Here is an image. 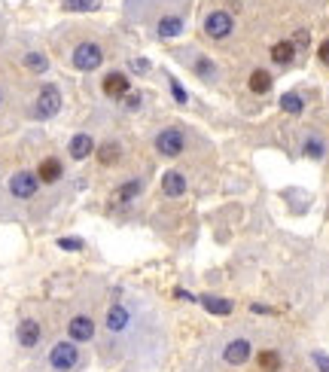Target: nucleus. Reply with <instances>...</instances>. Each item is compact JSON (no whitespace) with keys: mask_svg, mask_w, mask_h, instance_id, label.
Wrapping results in <instances>:
<instances>
[{"mask_svg":"<svg viewBox=\"0 0 329 372\" xmlns=\"http://www.w3.org/2000/svg\"><path fill=\"white\" fill-rule=\"evenodd\" d=\"M98 89H101V95L107 98V101L119 104L125 95L131 92V76L125 74V70H119V67H110V70H104V74H101Z\"/></svg>","mask_w":329,"mask_h":372,"instance_id":"2eb2a0df","label":"nucleus"},{"mask_svg":"<svg viewBox=\"0 0 329 372\" xmlns=\"http://www.w3.org/2000/svg\"><path fill=\"white\" fill-rule=\"evenodd\" d=\"M119 107H122L125 113H137V110H144V92H135V89H131V92L119 101Z\"/></svg>","mask_w":329,"mask_h":372,"instance_id":"cd10ccee","label":"nucleus"},{"mask_svg":"<svg viewBox=\"0 0 329 372\" xmlns=\"http://www.w3.org/2000/svg\"><path fill=\"white\" fill-rule=\"evenodd\" d=\"M46 201V189L40 186L31 165H19L0 184V220H25Z\"/></svg>","mask_w":329,"mask_h":372,"instance_id":"7ed1b4c3","label":"nucleus"},{"mask_svg":"<svg viewBox=\"0 0 329 372\" xmlns=\"http://www.w3.org/2000/svg\"><path fill=\"white\" fill-rule=\"evenodd\" d=\"M159 318L152 305L141 293L119 287L104 308L98 342H101V357L107 363L125 360V357H144L146 351H159Z\"/></svg>","mask_w":329,"mask_h":372,"instance_id":"f257e3e1","label":"nucleus"},{"mask_svg":"<svg viewBox=\"0 0 329 372\" xmlns=\"http://www.w3.org/2000/svg\"><path fill=\"white\" fill-rule=\"evenodd\" d=\"M125 140L119 135H107L98 140V150H95V165L101 168V171H113V168H119L125 162Z\"/></svg>","mask_w":329,"mask_h":372,"instance_id":"ddd939ff","label":"nucleus"},{"mask_svg":"<svg viewBox=\"0 0 329 372\" xmlns=\"http://www.w3.org/2000/svg\"><path fill=\"white\" fill-rule=\"evenodd\" d=\"M98 329H101V320L95 318L92 305H76L67 311L65 318V336L73 339L76 345H92L98 339Z\"/></svg>","mask_w":329,"mask_h":372,"instance_id":"6e6552de","label":"nucleus"},{"mask_svg":"<svg viewBox=\"0 0 329 372\" xmlns=\"http://www.w3.org/2000/svg\"><path fill=\"white\" fill-rule=\"evenodd\" d=\"M65 110V89L58 86L55 80H37L27 95L22 98V116L27 122H37V125H46V122H55Z\"/></svg>","mask_w":329,"mask_h":372,"instance_id":"39448f33","label":"nucleus"},{"mask_svg":"<svg viewBox=\"0 0 329 372\" xmlns=\"http://www.w3.org/2000/svg\"><path fill=\"white\" fill-rule=\"evenodd\" d=\"M174 55H177V58L183 61V65L192 70L201 83H207V86H216V83H220V67H216V61L211 58V55L201 52V49L186 46V49H177Z\"/></svg>","mask_w":329,"mask_h":372,"instance_id":"9b49d317","label":"nucleus"},{"mask_svg":"<svg viewBox=\"0 0 329 372\" xmlns=\"http://www.w3.org/2000/svg\"><path fill=\"white\" fill-rule=\"evenodd\" d=\"M296 52L299 49L293 46V40H281V43L271 46V61H275L277 67H290L293 61H296Z\"/></svg>","mask_w":329,"mask_h":372,"instance_id":"412c9836","label":"nucleus"},{"mask_svg":"<svg viewBox=\"0 0 329 372\" xmlns=\"http://www.w3.org/2000/svg\"><path fill=\"white\" fill-rule=\"evenodd\" d=\"M6 104H10V83L0 76V110H3Z\"/></svg>","mask_w":329,"mask_h":372,"instance_id":"2f4dec72","label":"nucleus"},{"mask_svg":"<svg viewBox=\"0 0 329 372\" xmlns=\"http://www.w3.org/2000/svg\"><path fill=\"white\" fill-rule=\"evenodd\" d=\"M256 366L262 369V372H281V366H284V357L277 354L275 348H262L256 354Z\"/></svg>","mask_w":329,"mask_h":372,"instance_id":"5701e85b","label":"nucleus"},{"mask_svg":"<svg viewBox=\"0 0 329 372\" xmlns=\"http://www.w3.org/2000/svg\"><path fill=\"white\" fill-rule=\"evenodd\" d=\"M281 110L284 113H293V116H299L305 110V98L299 95V92H286L284 98H281Z\"/></svg>","mask_w":329,"mask_h":372,"instance_id":"a878e982","label":"nucleus"},{"mask_svg":"<svg viewBox=\"0 0 329 372\" xmlns=\"http://www.w3.org/2000/svg\"><path fill=\"white\" fill-rule=\"evenodd\" d=\"M46 345V320L40 314H22L16 324V348L22 354H34Z\"/></svg>","mask_w":329,"mask_h":372,"instance_id":"9d476101","label":"nucleus"},{"mask_svg":"<svg viewBox=\"0 0 329 372\" xmlns=\"http://www.w3.org/2000/svg\"><path fill=\"white\" fill-rule=\"evenodd\" d=\"M144 189H146V180L144 177H125V180H119V184L113 186V193H110V208H113V210L131 208L144 195Z\"/></svg>","mask_w":329,"mask_h":372,"instance_id":"dca6fc26","label":"nucleus"},{"mask_svg":"<svg viewBox=\"0 0 329 372\" xmlns=\"http://www.w3.org/2000/svg\"><path fill=\"white\" fill-rule=\"evenodd\" d=\"M308 40H311V34H308L305 28H302V31L296 34V40H293V46H296V49H305V46H308Z\"/></svg>","mask_w":329,"mask_h":372,"instance_id":"473e14b6","label":"nucleus"},{"mask_svg":"<svg viewBox=\"0 0 329 372\" xmlns=\"http://www.w3.org/2000/svg\"><path fill=\"white\" fill-rule=\"evenodd\" d=\"M125 19L146 25L159 40H174L186 31L189 0H125Z\"/></svg>","mask_w":329,"mask_h":372,"instance_id":"f03ea898","label":"nucleus"},{"mask_svg":"<svg viewBox=\"0 0 329 372\" xmlns=\"http://www.w3.org/2000/svg\"><path fill=\"white\" fill-rule=\"evenodd\" d=\"M159 189H162L165 199H180V195H186L189 180H186V174H183V171H165Z\"/></svg>","mask_w":329,"mask_h":372,"instance_id":"6ab92c4d","label":"nucleus"},{"mask_svg":"<svg viewBox=\"0 0 329 372\" xmlns=\"http://www.w3.org/2000/svg\"><path fill=\"white\" fill-rule=\"evenodd\" d=\"M61 250H67V254H80V250H86V238H80V235H61L58 241Z\"/></svg>","mask_w":329,"mask_h":372,"instance_id":"bb28decb","label":"nucleus"},{"mask_svg":"<svg viewBox=\"0 0 329 372\" xmlns=\"http://www.w3.org/2000/svg\"><path fill=\"white\" fill-rule=\"evenodd\" d=\"M250 357H253V342H250L247 336H235V339H229L226 345H223V360H226L229 366H244Z\"/></svg>","mask_w":329,"mask_h":372,"instance_id":"a211bd4d","label":"nucleus"},{"mask_svg":"<svg viewBox=\"0 0 329 372\" xmlns=\"http://www.w3.org/2000/svg\"><path fill=\"white\" fill-rule=\"evenodd\" d=\"M317 55H320V61H324V65H329V37L324 40V43H320V49H317Z\"/></svg>","mask_w":329,"mask_h":372,"instance_id":"72a5a7b5","label":"nucleus"},{"mask_svg":"<svg viewBox=\"0 0 329 372\" xmlns=\"http://www.w3.org/2000/svg\"><path fill=\"white\" fill-rule=\"evenodd\" d=\"M165 80H168V89H171L174 101H177L180 107H186V104H189V92L180 86V80H177V76H171V74H165Z\"/></svg>","mask_w":329,"mask_h":372,"instance_id":"c85d7f7f","label":"nucleus"},{"mask_svg":"<svg viewBox=\"0 0 329 372\" xmlns=\"http://www.w3.org/2000/svg\"><path fill=\"white\" fill-rule=\"evenodd\" d=\"M0 184H3V165H0Z\"/></svg>","mask_w":329,"mask_h":372,"instance_id":"c9c22d12","label":"nucleus"},{"mask_svg":"<svg viewBox=\"0 0 329 372\" xmlns=\"http://www.w3.org/2000/svg\"><path fill=\"white\" fill-rule=\"evenodd\" d=\"M128 70H131V74H137V76H144V74H150V61H146V58H131Z\"/></svg>","mask_w":329,"mask_h":372,"instance_id":"c756f323","label":"nucleus"},{"mask_svg":"<svg viewBox=\"0 0 329 372\" xmlns=\"http://www.w3.org/2000/svg\"><path fill=\"white\" fill-rule=\"evenodd\" d=\"M61 34V61H65L76 74H95L107 61V46L98 34H89V28H76L80 34H73V28H58Z\"/></svg>","mask_w":329,"mask_h":372,"instance_id":"20e7f679","label":"nucleus"},{"mask_svg":"<svg viewBox=\"0 0 329 372\" xmlns=\"http://www.w3.org/2000/svg\"><path fill=\"white\" fill-rule=\"evenodd\" d=\"M152 150L159 153L162 159H177L183 156L186 150V135L180 125H165V129L156 131V138H152Z\"/></svg>","mask_w":329,"mask_h":372,"instance_id":"4468645a","label":"nucleus"},{"mask_svg":"<svg viewBox=\"0 0 329 372\" xmlns=\"http://www.w3.org/2000/svg\"><path fill=\"white\" fill-rule=\"evenodd\" d=\"M311 360H314V366H317V372H329V354H324V351H314Z\"/></svg>","mask_w":329,"mask_h":372,"instance_id":"7c9ffc66","label":"nucleus"},{"mask_svg":"<svg viewBox=\"0 0 329 372\" xmlns=\"http://www.w3.org/2000/svg\"><path fill=\"white\" fill-rule=\"evenodd\" d=\"M12 58L27 76H49V70H52L49 52L40 43H34V40H22V43L12 46Z\"/></svg>","mask_w":329,"mask_h":372,"instance_id":"1a4fd4ad","label":"nucleus"},{"mask_svg":"<svg viewBox=\"0 0 329 372\" xmlns=\"http://www.w3.org/2000/svg\"><path fill=\"white\" fill-rule=\"evenodd\" d=\"M302 156L314 159V162H320V159L326 156V144H324V138H317L314 131H311V135H305V138H302Z\"/></svg>","mask_w":329,"mask_h":372,"instance_id":"b1692460","label":"nucleus"},{"mask_svg":"<svg viewBox=\"0 0 329 372\" xmlns=\"http://www.w3.org/2000/svg\"><path fill=\"white\" fill-rule=\"evenodd\" d=\"M201 28H205V34L211 40H226V37H232L235 34V19L229 16L226 10H211L205 16V25Z\"/></svg>","mask_w":329,"mask_h":372,"instance_id":"f3484780","label":"nucleus"},{"mask_svg":"<svg viewBox=\"0 0 329 372\" xmlns=\"http://www.w3.org/2000/svg\"><path fill=\"white\" fill-rule=\"evenodd\" d=\"M104 6V0H58L61 12H98Z\"/></svg>","mask_w":329,"mask_h":372,"instance_id":"393cba45","label":"nucleus"},{"mask_svg":"<svg viewBox=\"0 0 329 372\" xmlns=\"http://www.w3.org/2000/svg\"><path fill=\"white\" fill-rule=\"evenodd\" d=\"M98 131L95 129H80V131H73L71 138H67V146H65V156H67V162H73V165H80V162H86V159H92L95 156V150H98Z\"/></svg>","mask_w":329,"mask_h":372,"instance_id":"f8f14e48","label":"nucleus"},{"mask_svg":"<svg viewBox=\"0 0 329 372\" xmlns=\"http://www.w3.org/2000/svg\"><path fill=\"white\" fill-rule=\"evenodd\" d=\"M198 303L205 305L207 314H216V318H229V314L235 311V303L226 296H211V293H205V296H198Z\"/></svg>","mask_w":329,"mask_h":372,"instance_id":"aec40b11","label":"nucleus"},{"mask_svg":"<svg viewBox=\"0 0 329 372\" xmlns=\"http://www.w3.org/2000/svg\"><path fill=\"white\" fill-rule=\"evenodd\" d=\"M247 86H250V92H253V95H269L271 86H275V76H271L265 67H256L253 74H250V83H247Z\"/></svg>","mask_w":329,"mask_h":372,"instance_id":"4be33fe9","label":"nucleus"},{"mask_svg":"<svg viewBox=\"0 0 329 372\" xmlns=\"http://www.w3.org/2000/svg\"><path fill=\"white\" fill-rule=\"evenodd\" d=\"M86 366H89L86 348L76 345L67 336L49 342L43 351V360H40V372H82Z\"/></svg>","mask_w":329,"mask_h":372,"instance_id":"423d86ee","label":"nucleus"},{"mask_svg":"<svg viewBox=\"0 0 329 372\" xmlns=\"http://www.w3.org/2000/svg\"><path fill=\"white\" fill-rule=\"evenodd\" d=\"M31 168H34V174H37L40 186H43L46 193H52V195L61 193V189L71 184V162H67V156H61L58 150L43 153Z\"/></svg>","mask_w":329,"mask_h":372,"instance_id":"0eeeda50","label":"nucleus"},{"mask_svg":"<svg viewBox=\"0 0 329 372\" xmlns=\"http://www.w3.org/2000/svg\"><path fill=\"white\" fill-rule=\"evenodd\" d=\"M174 296H177V299H183V303H195V296H192V293H189V290H180V287H177V290H174Z\"/></svg>","mask_w":329,"mask_h":372,"instance_id":"f704fd0d","label":"nucleus"}]
</instances>
